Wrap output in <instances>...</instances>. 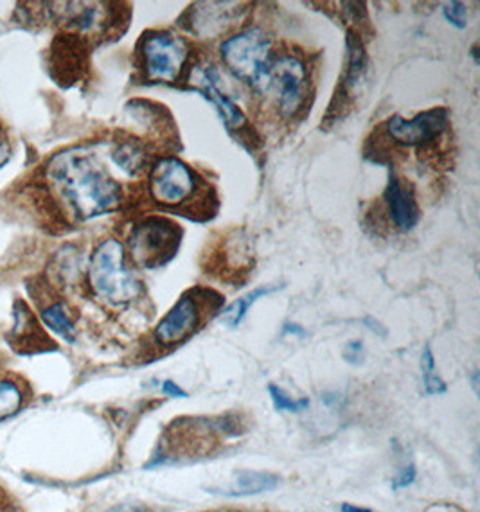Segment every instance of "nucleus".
<instances>
[{
	"instance_id": "dca6fc26",
	"label": "nucleus",
	"mask_w": 480,
	"mask_h": 512,
	"mask_svg": "<svg viewBox=\"0 0 480 512\" xmlns=\"http://www.w3.org/2000/svg\"><path fill=\"white\" fill-rule=\"evenodd\" d=\"M112 160L128 175H137L146 166L148 155L141 142L135 139H123L117 142L116 148L112 151Z\"/></svg>"
},
{
	"instance_id": "4be33fe9",
	"label": "nucleus",
	"mask_w": 480,
	"mask_h": 512,
	"mask_svg": "<svg viewBox=\"0 0 480 512\" xmlns=\"http://www.w3.org/2000/svg\"><path fill=\"white\" fill-rule=\"evenodd\" d=\"M443 17L455 29H466L468 26V9L463 2H448L443 8Z\"/></svg>"
},
{
	"instance_id": "cd10ccee",
	"label": "nucleus",
	"mask_w": 480,
	"mask_h": 512,
	"mask_svg": "<svg viewBox=\"0 0 480 512\" xmlns=\"http://www.w3.org/2000/svg\"><path fill=\"white\" fill-rule=\"evenodd\" d=\"M364 324L367 329H371V331H373L374 335L382 336V338L387 336V329H385V326H383L382 322H378L376 318L365 317Z\"/></svg>"
},
{
	"instance_id": "7c9ffc66",
	"label": "nucleus",
	"mask_w": 480,
	"mask_h": 512,
	"mask_svg": "<svg viewBox=\"0 0 480 512\" xmlns=\"http://www.w3.org/2000/svg\"><path fill=\"white\" fill-rule=\"evenodd\" d=\"M473 389H475V394H479V372L475 371L473 374Z\"/></svg>"
},
{
	"instance_id": "1a4fd4ad",
	"label": "nucleus",
	"mask_w": 480,
	"mask_h": 512,
	"mask_svg": "<svg viewBox=\"0 0 480 512\" xmlns=\"http://www.w3.org/2000/svg\"><path fill=\"white\" fill-rule=\"evenodd\" d=\"M450 124V115L446 108H430L427 112L414 115L412 119H403L401 115H392L383 124V133L394 144L403 148H421L430 146L446 132Z\"/></svg>"
},
{
	"instance_id": "ddd939ff",
	"label": "nucleus",
	"mask_w": 480,
	"mask_h": 512,
	"mask_svg": "<svg viewBox=\"0 0 480 512\" xmlns=\"http://www.w3.org/2000/svg\"><path fill=\"white\" fill-rule=\"evenodd\" d=\"M9 344L13 345V349H17L20 353H35V351H45L47 347H51V340L47 338L44 329L36 322L35 315L29 309L18 302L15 309V326L11 335L8 336Z\"/></svg>"
},
{
	"instance_id": "6ab92c4d",
	"label": "nucleus",
	"mask_w": 480,
	"mask_h": 512,
	"mask_svg": "<svg viewBox=\"0 0 480 512\" xmlns=\"http://www.w3.org/2000/svg\"><path fill=\"white\" fill-rule=\"evenodd\" d=\"M421 374H423V385L427 396H439L445 394L446 383L441 380V376L436 371V360L430 345H427L421 353Z\"/></svg>"
},
{
	"instance_id": "bb28decb",
	"label": "nucleus",
	"mask_w": 480,
	"mask_h": 512,
	"mask_svg": "<svg viewBox=\"0 0 480 512\" xmlns=\"http://www.w3.org/2000/svg\"><path fill=\"white\" fill-rule=\"evenodd\" d=\"M9 155H11V144L0 126V166H4L8 162Z\"/></svg>"
},
{
	"instance_id": "f03ea898",
	"label": "nucleus",
	"mask_w": 480,
	"mask_h": 512,
	"mask_svg": "<svg viewBox=\"0 0 480 512\" xmlns=\"http://www.w3.org/2000/svg\"><path fill=\"white\" fill-rule=\"evenodd\" d=\"M92 292L110 306H125L137 299L141 284L126 265V252L119 239L108 238L94 250L89 266Z\"/></svg>"
},
{
	"instance_id": "6e6552de",
	"label": "nucleus",
	"mask_w": 480,
	"mask_h": 512,
	"mask_svg": "<svg viewBox=\"0 0 480 512\" xmlns=\"http://www.w3.org/2000/svg\"><path fill=\"white\" fill-rule=\"evenodd\" d=\"M202 178L175 157L162 159L150 173V193L157 204L169 211H186L200 195Z\"/></svg>"
},
{
	"instance_id": "2eb2a0df",
	"label": "nucleus",
	"mask_w": 480,
	"mask_h": 512,
	"mask_svg": "<svg viewBox=\"0 0 480 512\" xmlns=\"http://www.w3.org/2000/svg\"><path fill=\"white\" fill-rule=\"evenodd\" d=\"M365 71H367V53H365V45L360 36L355 31L347 33V63L346 71L340 81L338 92H335V98H344L355 94V90L360 87V83L364 81Z\"/></svg>"
},
{
	"instance_id": "20e7f679",
	"label": "nucleus",
	"mask_w": 480,
	"mask_h": 512,
	"mask_svg": "<svg viewBox=\"0 0 480 512\" xmlns=\"http://www.w3.org/2000/svg\"><path fill=\"white\" fill-rule=\"evenodd\" d=\"M223 306V297L207 288H193L184 293L175 306L160 320L153 340L160 347H173L195 335L205 320L218 313Z\"/></svg>"
},
{
	"instance_id": "a211bd4d",
	"label": "nucleus",
	"mask_w": 480,
	"mask_h": 512,
	"mask_svg": "<svg viewBox=\"0 0 480 512\" xmlns=\"http://www.w3.org/2000/svg\"><path fill=\"white\" fill-rule=\"evenodd\" d=\"M42 320H44L45 326L54 331L56 335L62 336L63 340H67L71 344L76 340V326L62 302H54L51 306L42 309Z\"/></svg>"
},
{
	"instance_id": "b1692460",
	"label": "nucleus",
	"mask_w": 480,
	"mask_h": 512,
	"mask_svg": "<svg viewBox=\"0 0 480 512\" xmlns=\"http://www.w3.org/2000/svg\"><path fill=\"white\" fill-rule=\"evenodd\" d=\"M414 480H416V466L409 464V466H405V468L401 469L398 477L394 478L392 487H394V489H403V487H409Z\"/></svg>"
},
{
	"instance_id": "393cba45",
	"label": "nucleus",
	"mask_w": 480,
	"mask_h": 512,
	"mask_svg": "<svg viewBox=\"0 0 480 512\" xmlns=\"http://www.w3.org/2000/svg\"><path fill=\"white\" fill-rule=\"evenodd\" d=\"M160 390H162V394H164V396H168V398H187L186 390L180 389V387H178V383H175L173 380L162 381Z\"/></svg>"
},
{
	"instance_id": "f257e3e1",
	"label": "nucleus",
	"mask_w": 480,
	"mask_h": 512,
	"mask_svg": "<svg viewBox=\"0 0 480 512\" xmlns=\"http://www.w3.org/2000/svg\"><path fill=\"white\" fill-rule=\"evenodd\" d=\"M47 175L63 204L78 220H92L121 204L123 189L90 151H62L47 166Z\"/></svg>"
},
{
	"instance_id": "f8f14e48",
	"label": "nucleus",
	"mask_w": 480,
	"mask_h": 512,
	"mask_svg": "<svg viewBox=\"0 0 480 512\" xmlns=\"http://www.w3.org/2000/svg\"><path fill=\"white\" fill-rule=\"evenodd\" d=\"M383 204L394 229L410 232L418 225L421 211H419L414 187L409 184V180L391 175L383 191Z\"/></svg>"
},
{
	"instance_id": "f3484780",
	"label": "nucleus",
	"mask_w": 480,
	"mask_h": 512,
	"mask_svg": "<svg viewBox=\"0 0 480 512\" xmlns=\"http://www.w3.org/2000/svg\"><path fill=\"white\" fill-rule=\"evenodd\" d=\"M281 290V286H277V284H270V286H259L256 288L254 292L247 293L245 297H241L238 301L232 302L231 306L227 309H223L222 317L223 322L227 324V326L238 327L241 322H243V318L247 317V313H249L250 308L259 301V299H263V297H267L270 293H276Z\"/></svg>"
},
{
	"instance_id": "412c9836",
	"label": "nucleus",
	"mask_w": 480,
	"mask_h": 512,
	"mask_svg": "<svg viewBox=\"0 0 480 512\" xmlns=\"http://www.w3.org/2000/svg\"><path fill=\"white\" fill-rule=\"evenodd\" d=\"M268 394L272 399V405L276 408L277 412H292V414H299L304 412L306 408L310 407V399L301 398L294 399L285 389L277 387L274 383L268 385Z\"/></svg>"
},
{
	"instance_id": "7ed1b4c3",
	"label": "nucleus",
	"mask_w": 480,
	"mask_h": 512,
	"mask_svg": "<svg viewBox=\"0 0 480 512\" xmlns=\"http://www.w3.org/2000/svg\"><path fill=\"white\" fill-rule=\"evenodd\" d=\"M220 58L234 78L259 90L274 60L272 40L263 27H249L223 40Z\"/></svg>"
},
{
	"instance_id": "c756f323",
	"label": "nucleus",
	"mask_w": 480,
	"mask_h": 512,
	"mask_svg": "<svg viewBox=\"0 0 480 512\" xmlns=\"http://www.w3.org/2000/svg\"><path fill=\"white\" fill-rule=\"evenodd\" d=\"M340 512H373L371 509L365 507H358V505L342 504L340 505Z\"/></svg>"
},
{
	"instance_id": "a878e982",
	"label": "nucleus",
	"mask_w": 480,
	"mask_h": 512,
	"mask_svg": "<svg viewBox=\"0 0 480 512\" xmlns=\"http://www.w3.org/2000/svg\"><path fill=\"white\" fill-rule=\"evenodd\" d=\"M306 335H308V333H306V329H304L303 326H299V324H294V322H285L283 327H281V336L304 338Z\"/></svg>"
},
{
	"instance_id": "9d476101",
	"label": "nucleus",
	"mask_w": 480,
	"mask_h": 512,
	"mask_svg": "<svg viewBox=\"0 0 480 512\" xmlns=\"http://www.w3.org/2000/svg\"><path fill=\"white\" fill-rule=\"evenodd\" d=\"M236 2H198L187 9L186 15L180 18V22H186V27L191 35L200 38H214L222 35L229 27L240 22L245 9Z\"/></svg>"
},
{
	"instance_id": "423d86ee",
	"label": "nucleus",
	"mask_w": 480,
	"mask_h": 512,
	"mask_svg": "<svg viewBox=\"0 0 480 512\" xmlns=\"http://www.w3.org/2000/svg\"><path fill=\"white\" fill-rule=\"evenodd\" d=\"M128 243L135 263L155 270L168 265L177 256L182 243V229L173 221L152 216L135 225Z\"/></svg>"
},
{
	"instance_id": "5701e85b",
	"label": "nucleus",
	"mask_w": 480,
	"mask_h": 512,
	"mask_svg": "<svg viewBox=\"0 0 480 512\" xmlns=\"http://www.w3.org/2000/svg\"><path fill=\"white\" fill-rule=\"evenodd\" d=\"M344 362L349 363L351 367H362L365 362V345L362 340H351L347 342L344 351H342Z\"/></svg>"
},
{
	"instance_id": "2f4dec72",
	"label": "nucleus",
	"mask_w": 480,
	"mask_h": 512,
	"mask_svg": "<svg viewBox=\"0 0 480 512\" xmlns=\"http://www.w3.org/2000/svg\"><path fill=\"white\" fill-rule=\"evenodd\" d=\"M472 56L475 63H479V53H477V45H473L472 47Z\"/></svg>"
},
{
	"instance_id": "0eeeda50",
	"label": "nucleus",
	"mask_w": 480,
	"mask_h": 512,
	"mask_svg": "<svg viewBox=\"0 0 480 512\" xmlns=\"http://www.w3.org/2000/svg\"><path fill=\"white\" fill-rule=\"evenodd\" d=\"M137 51L144 76L152 83H175L182 76L189 56L186 40L171 31L146 33Z\"/></svg>"
},
{
	"instance_id": "9b49d317",
	"label": "nucleus",
	"mask_w": 480,
	"mask_h": 512,
	"mask_svg": "<svg viewBox=\"0 0 480 512\" xmlns=\"http://www.w3.org/2000/svg\"><path fill=\"white\" fill-rule=\"evenodd\" d=\"M191 83L196 92L209 99L222 115L223 123L229 130L240 132L245 126V115L238 105L222 90V76L214 63H198L191 71Z\"/></svg>"
},
{
	"instance_id": "c85d7f7f",
	"label": "nucleus",
	"mask_w": 480,
	"mask_h": 512,
	"mask_svg": "<svg viewBox=\"0 0 480 512\" xmlns=\"http://www.w3.org/2000/svg\"><path fill=\"white\" fill-rule=\"evenodd\" d=\"M107 512H148L144 507H141V505H134V504H126V505H117V507H114V509H110V511Z\"/></svg>"
},
{
	"instance_id": "4468645a",
	"label": "nucleus",
	"mask_w": 480,
	"mask_h": 512,
	"mask_svg": "<svg viewBox=\"0 0 480 512\" xmlns=\"http://www.w3.org/2000/svg\"><path fill=\"white\" fill-rule=\"evenodd\" d=\"M281 486V477L274 473H265V471H238L236 477L229 484L223 487H209L205 489L207 493L216 496H229V498H240V496L261 495L274 491Z\"/></svg>"
},
{
	"instance_id": "aec40b11",
	"label": "nucleus",
	"mask_w": 480,
	"mask_h": 512,
	"mask_svg": "<svg viewBox=\"0 0 480 512\" xmlns=\"http://www.w3.org/2000/svg\"><path fill=\"white\" fill-rule=\"evenodd\" d=\"M24 405V392L15 381L0 380V421L17 414Z\"/></svg>"
},
{
	"instance_id": "39448f33",
	"label": "nucleus",
	"mask_w": 480,
	"mask_h": 512,
	"mask_svg": "<svg viewBox=\"0 0 480 512\" xmlns=\"http://www.w3.org/2000/svg\"><path fill=\"white\" fill-rule=\"evenodd\" d=\"M308 85L310 76L303 58L281 54L274 56L258 92L274 105L281 117H294L308 98Z\"/></svg>"
}]
</instances>
